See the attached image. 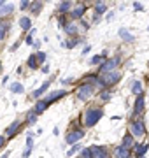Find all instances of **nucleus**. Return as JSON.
Wrapping results in <instances>:
<instances>
[{
	"label": "nucleus",
	"instance_id": "obj_1",
	"mask_svg": "<svg viewBox=\"0 0 149 158\" xmlns=\"http://www.w3.org/2000/svg\"><path fill=\"white\" fill-rule=\"evenodd\" d=\"M93 91H95V86H93L91 83H84V85H81V88H77L75 95H77V98H79L81 102H84L93 95Z\"/></svg>",
	"mask_w": 149,
	"mask_h": 158
},
{
	"label": "nucleus",
	"instance_id": "obj_2",
	"mask_svg": "<svg viewBox=\"0 0 149 158\" xmlns=\"http://www.w3.org/2000/svg\"><path fill=\"white\" fill-rule=\"evenodd\" d=\"M102 114H103L102 109H90V111L84 114V123H86V127H93L98 119L102 118Z\"/></svg>",
	"mask_w": 149,
	"mask_h": 158
},
{
	"label": "nucleus",
	"instance_id": "obj_3",
	"mask_svg": "<svg viewBox=\"0 0 149 158\" xmlns=\"http://www.w3.org/2000/svg\"><path fill=\"white\" fill-rule=\"evenodd\" d=\"M130 132H132L133 137H142L144 134H146L144 123L140 121V119H137V121H132V125H130Z\"/></svg>",
	"mask_w": 149,
	"mask_h": 158
},
{
	"label": "nucleus",
	"instance_id": "obj_4",
	"mask_svg": "<svg viewBox=\"0 0 149 158\" xmlns=\"http://www.w3.org/2000/svg\"><path fill=\"white\" fill-rule=\"evenodd\" d=\"M121 79V74L119 72H109V74H103L102 76V81H103V85L105 86H112V85H116L118 81Z\"/></svg>",
	"mask_w": 149,
	"mask_h": 158
},
{
	"label": "nucleus",
	"instance_id": "obj_5",
	"mask_svg": "<svg viewBox=\"0 0 149 158\" xmlns=\"http://www.w3.org/2000/svg\"><path fill=\"white\" fill-rule=\"evenodd\" d=\"M119 63V58L116 56V58H112V60H109V62H105V63H102V67H100V74H109V72H114V67Z\"/></svg>",
	"mask_w": 149,
	"mask_h": 158
},
{
	"label": "nucleus",
	"instance_id": "obj_6",
	"mask_svg": "<svg viewBox=\"0 0 149 158\" xmlns=\"http://www.w3.org/2000/svg\"><path fill=\"white\" fill-rule=\"evenodd\" d=\"M93 158H109V153L103 146H91Z\"/></svg>",
	"mask_w": 149,
	"mask_h": 158
},
{
	"label": "nucleus",
	"instance_id": "obj_7",
	"mask_svg": "<svg viewBox=\"0 0 149 158\" xmlns=\"http://www.w3.org/2000/svg\"><path fill=\"white\" fill-rule=\"evenodd\" d=\"M83 135H84V134H83L81 130H75V132L67 134V139H65V141H67V144H75L77 141H81V139H83Z\"/></svg>",
	"mask_w": 149,
	"mask_h": 158
},
{
	"label": "nucleus",
	"instance_id": "obj_8",
	"mask_svg": "<svg viewBox=\"0 0 149 158\" xmlns=\"http://www.w3.org/2000/svg\"><path fill=\"white\" fill-rule=\"evenodd\" d=\"M65 95H67V91H65V90H58V91H53L51 95H47L44 100H46V104L49 106L51 102H54L56 98H62V97H65Z\"/></svg>",
	"mask_w": 149,
	"mask_h": 158
},
{
	"label": "nucleus",
	"instance_id": "obj_9",
	"mask_svg": "<svg viewBox=\"0 0 149 158\" xmlns=\"http://www.w3.org/2000/svg\"><path fill=\"white\" fill-rule=\"evenodd\" d=\"M142 113H144V97L139 95L137 102H135V106H133V114H135V116H140Z\"/></svg>",
	"mask_w": 149,
	"mask_h": 158
},
{
	"label": "nucleus",
	"instance_id": "obj_10",
	"mask_svg": "<svg viewBox=\"0 0 149 158\" xmlns=\"http://www.w3.org/2000/svg\"><path fill=\"white\" fill-rule=\"evenodd\" d=\"M114 158H130V149L123 146H118L114 149Z\"/></svg>",
	"mask_w": 149,
	"mask_h": 158
},
{
	"label": "nucleus",
	"instance_id": "obj_11",
	"mask_svg": "<svg viewBox=\"0 0 149 158\" xmlns=\"http://www.w3.org/2000/svg\"><path fill=\"white\" fill-rule=\"evenodd\" d=\"M18 128H19V121H14V123H11V125L6 128V134H7L9 137H12V135L18 132Z\"/></svg>",
	"mask_w": 149,
	"mask_h": 158
},
{
	"label": "nucleus",
	"instance_id": "obj_12",
	"mask_svg": "<svg viewBox=\"0 0 149 158\" xmlns=\"http://www.w3.org/2000/svg\"><path fill=\"white\" fill-rule=\"evenodd\" d=\"M119 37L123 40H126V42H133V40H135V37H133L132 34H128V30H126V28H121L119 30Z\"/></svg>",
	"mask_w": 149,
	"mask_h": 158
},
{
	"label": "nucleus",
	"instance_id": "obj_13",
	"mask_svg": "<svg viewBox=\"0 0 149 158\" xmlns=\"http://www.w3.org/2000/svg\"><path fill=\"white\" fill-rule=\"evenodd\" d=\"M84 9H86V6H83V4H79V6L75 7L74 11H72V14H70V16L77 19V18H81L83 14H84Z\"/></svg>",
	"mask_w": 149,
	"mask_h": 158
},
{
	"label": "nucleus",
	"instance_id": "obj_14",
	"mask_svg": "<svg viewBox=\"0 0 149 158\" xmlns=\"http://www.w3.org/2000/svg\"><path fill=\"white\" fill-rule=\"evenodd\" d=\"M49 85H51V81H46V83H44V85L40 86L39 90H35L34 93H32V95H34L35 98H37V97H40V95H42V93H44V91L47 90V88H49Z\"/></svg>",
	"mask_w": 149,
	"mask_h": 158
},
{
	"label": "nucleus",
	"instance_id": "obj_15",
	"mask_svg": "<svg viewBox=\"0 0 149 158\" xmlns=\"http://www.w3.org/2000/svg\"><path fill=\"white\" fill-rule=\"evenodd\" d=\"M130 146H133V135H132V134H126V135L123 137V148L128 149Z\"/></svg>",
	"mask_w": 149,
	"mask_h": 158
},
{
	"label": "nucleus",
	"instance_id": "obj_16",
	"mask_svg": "<svg viewBox=\"0 0 149 158\" xmlns=\"http://www.w3.org/2000/svg\"><path fill=\"white\" fill-rule=\"evenodd\" d=\"M135 149H137V155H139V158H144V155H146V151L149 149V144H142V146H137V144H135Z\"/></svg>",
	"mask_w": 149,
	"mask_h": 158
},
{
	"label": "nucleus",
	"instance_id": "obj_17",
	"mask_svg": "<svg viewBox=\"0 0 149 158\" xmlns=\"http://www.w3.org/2000/svg\"><path fill=\"white\" fill-rule=\"evenodd\" d=\"M46 107H47L46 100H39L37 104H35V113H37V114H40L42 111H46Z\"/></svg>",
	"mask_w": 149,
	"mask_h": 158
},
{
	"label": "nucleus",
	"instance_id": "obj_18",
	"mask_svg": "<svg viewBox=\"0 0 149 158\" xmlns=\"http://www.w3.org/2000/svg\"><path fill=\"white\" fill-rule=\"evenodd\" d=\"M9 88H11L12 93H23V91H25V88H23L21 85H19V83H12V85L9 86Z\"/></svg>",
	"mask_w": 149,
	"mask_h": 158
},
{
	"label": "nucleus",
	"instance_id": "obj_19",
	"mask_svg": "<svg viewBox=\"0 0 149 158\" xmlns=\"http://www.w3.org/2000/svg\"><path fill=\"white\" fill-rule=\"evenodd\" d=\"M105 11H107V6H105L103 2H97V6H95V12H97V14H103Z\"/></svg>",
	"mask_w": 149,
	"mask_h": 158
},
{
	"label": "nucleus",
	"instance_id": "obj_20",
	"mask_svg": "<svg viewBox=\"0 0 149 158\" xmlns=\"http://www.w3.org/2000/svg\"><path fill=\"white\" fill-rule=\"evenodd\" d=\"M26 121H28V125H34L35 121H37V113H35V109L28 113V116H26Z\"/></svg>",
	"mask_w": 149,
	"mask_h": 158
},
{
	"label": "nucleus",
	"instance_id": "obj_21",
	"mask_svg": "<svg viewBox=\"0 0 149 158\" xmlns=\"http://www.w3.org/2000/svg\"><path fill=\"white\" fill-rule=\"evenodd\" d=\"M132 91L135 93V95H140V93H142V85H140L139 81H135V83L132 85Z\"/></svg>",
	"mask_w": 149,
	"mask_h": 158
},
{
	"label": "nucleus",
	"instance_id": "obj_22",
	"mask_svg": "<svg viewBox=\"0 0 149 158\" xmlns=\"http://www.w3.org/2000/svg\"><path fill=\"white\" fill-rule=\"evenodd\" d=\"M19 25H21V28L23 30H30V18H21V19H19Z\"/></svg>",
	"mask_w": 149,
	"mask_h": 158
},
{
	"label": "nucleus",
	"instance_id": "obj_23",
	"mask_svg": "<svg viewBox=\"0 0 149 158\" xmlns=\"http://www.w3.org/2000/svg\"><path fill=\"white\" fill-rule=\"evenodd\" d=\"M37 65H39V62H37V55H32V56L28 58V67L30 69H37Z\"/></svg>",
	"mask_w": 149,
	"mask_h": 158
},
{
	"label": "nucleus",
	"instance_id": "obj_24",
	"mask_svg": "<svg viewBox=\"0 0 149 158\" xmlns=\"http://www.w3.org/2000/svg\"><path fill=\"white\" fill-rule=\"evenodd\" d=\"M7 30H9V25H6V23H0V40L6 37Z\"/></svg>",
	"mask_w": 149,
	"mask_h": 158
},
{
	"label": "nucleus",
	"instance_id": "obj_25",
	"mask_svg": "<svg viewBox=\"0 0 149 158\" xmlns=\"http://www.w3.org/2000/svg\"><path fill=\"white\" fill-rule=\"evenodd\" d=\"M65 32L69 35H75L77 34V27H75V25H67V27H65Z\"/></svg>",
	"mask_w": 149,
	"mask_h": 158
},
{
	"label": "nucleus",
	"instance_id": "obj_26",
	"mask_svg": "<svg viewBox=\"0 0 149 158\" xmlns=\"http://www.w3.org/2000/svg\"><path fill=\"white\" fill-rule=\"evenodd\" d=\"M12 9H14L12 4H6V6L0 9V14H9V12H12Z\"/></svg>",
	"mask_w": 149,
	"mask_h": 158
},
{
	"label": "nucleus",
	"instance_id": "obj_27",
	"mask_svg": "<svg viewBox=\"0 0 149 158\" xmlns=\"http://www.w3.org/2000/svg\"><path fill=\"white\" fill-rule=\"evenodd\" d=\"M69 9H70V2H63V4L58 6V11H60V12H67Z\"/></svg>",
	"mask_w": 149,
	"mask_h": 158
},
{
	"label": "nucleus",
	"instance_id": "obj_28",
	"mask_svg": "<svg viewBox=\"0 0 149 158\" xmlns=\"http://www.w3.org/2000/svg\"><path fill=\"white\" fill-rule=\"evenodd\" d=\"M83 158H93V153H91V148H86V149H83Z\"/></svg>",
	"mask_w": 149,
	"mask_h": 158
},
{
	"label": "nucleus",
	"instance_id": "obj_29",
	"mask_svg": "<svg viewBox=\"0 0 149 158\" xmlns=\"http://www.w3.org/2000/svg\"><path fill=\"white\" fill-rule=\"evenodd\" d=\"M102 60H103V55L102 56H93L91 60H90V63H91V65H97V63H100Z\"/></svg>",
	"mask_w": 149,
	"mask_h": 158
},
{
	"label": "nucleus",
	"instance_id": "obj_30",
	"mask_svg": "<svg viewBox=\"0 0 149 158\" xmlns=\"http://www.w3.org/2000/svg\"><path fill=\"white\" fill-rule=\"evenodd\" d=\"M40 9H42V4H40V2H35L34 6H32V11H34L35 14H37V12L40 11Z\"/></svg>",
	"mask_w": 149,
	"mask_h": 158
},
{
	"label": "nucleus",
	"instance_id": "obj_31",
	"mask_svg": "<svg viewBox=\"0 0 149 158\" xmlns=\"http://www.w3.org/2000/svg\"><path fill=\"white\" fill-rule=\"evenodd\" d=\"M100 98H102V102H109L111 93H109V91H102V95H100Z\"/></svg>",
	"mask_w": 149,
	"mask_h": 158
},
{
	"label": "nucleus",
	"instance_id": "obj_32",
	"mask_svg": "<svg viewBox=\"0 0 149 158\" xmlns=\"http://www.w3.org/2000/svg\"><path fill=\"white\" fill-rule=\"evenodd\" d=\"M37 62H39V63H44V62H46V53H42V51H40L39 55H37Z\"/></svg>",
	"mask_w": 149,
	"mask_h": 158
},
{
	"label": "nucleus",
	"instance_id": "obj_33",
	"mask_svg": "<svg viewBox=\"0 0 149 158\" xmlns=\"http://www.w3.org/2000/svg\"><path fill=\"white\" fill-rule=\"evenodd\" d=\"M77 44V42H75V40H65V48H69V49H72V48H74V46Z\"/></svg>",
	"mask_w": 149,
	"mask_h": 158
},
{
	"label": "nucleus",
	"instance_id": "obj_34",
	"mask_svg": "<svg viewBox=\"0 0 149 158\" xmlns=\"http://www.w3.org/2000/svg\"><path fill=\"white\" fill-rule=\"evenodd\" d=\"M34 148V141H32V135H28V139H26V149H32Z\"/></svg>",
	"mask_w": 149,
	"mask_h": 158
},
{
	"label": "nucleus",
	"instance_id": "obj_35",
	"mask_svg": "<svg viewBox=\"0 0 149 158\" xmlns=\"http://www.w3.org/2000/svg\"><path fill=\"white\" fill-rule=\"evenodd\" d=\"M19 7H21V9L25 11V9H28V7H30V2H28V0H23V2H21V6H19Z\"/></svg>",
	"mask_w": 149,
	"mask_h": 158
},
{
	"label": "nucleus",
	"instance_id": "obj_36",
	"mask_svg": "<svg viewBox=\"0 0 149 158\" xmlns=\"http://www.w3.org/2000/svg\"><path fill=\"white\" fill-rule=\"evenodd\" d=\"M79 148H81L79 144H75V146H74V148H72V149H70V151H69V156H72V155H74L75 151H79Z\"/></svg>",
	"mask_w": 149,
	"mask_h": 158
},
{
	"label": "nucleus",
	"instance_id": "obj_37",
	"mask_svg": "<svg viewBox=\"0 0 149 158\" xmlns=\"http://www.w3.org/2000/svg\"><path fill=\"white\" fill-rule=\"evenodd\" d=\"M34 34H35V30H30V35L26 37V44H32V37H34Z\"/></svg>",
	"mask_w": 149,
	"mask_h": 158
},
{
	"label": "nucleus",
	"instance_id": "obj_38",
	"mask_svg": "<svg viewBox=\"0 0 149 158\" xmlns=\"http://www.w3.org/2000/svg\"><path fill=\"white\" fill-rule=\"evenodd\" d=\"M133 9H135V11H142V6H140V4H137V2H135V4H133Z\"/></svg>",
	"mask_w": 149,
	"mask_h": 158
},
{
	"label": "nucleus",
	"instance_id": "obj_39",
	"mask_svg": "<svg viewBox=\"0 0 149 158\" xmlns=\"http://www.w3.org/2000/svg\"><path fill=\"white\" fill-rule=\"evenodd\" d=\"M4 142H6V139H4V137H2V135H0V148H2V146H4Z\"/></svg>",
	"mask_w": 149,
	"mask_h": 158
},
{
	"label": "nucleus",
	"instance_id": "obj_40",
	"mask_svg": "<svg viewBox=\"0 0 149 158\" xmlns=\"http://www.w3.org/2000/svg\"><path fill=\"white\" fill-rule=\"evenodd\" d=\"M7 156H9V153H6V155H2L0 158H7Z\"/></svg>",
	"mask_w": 149,
	"mask_h": 158
},
{
	"label": "nucleus",
	"instance_id": "obj_41",
	"mask_svg": "<svg viewBox=\"0 0 149 158\" xmlns=\"http://www.w3.org/2000/svg\"><path fill=\"white\" fill-rule=\"evenodd\" d=\"M2 7H4V2H2V0H0V9H2Z\"/></svg>",
	"mask_w": 149,
	"mask_h": 158
}]
</instances>
